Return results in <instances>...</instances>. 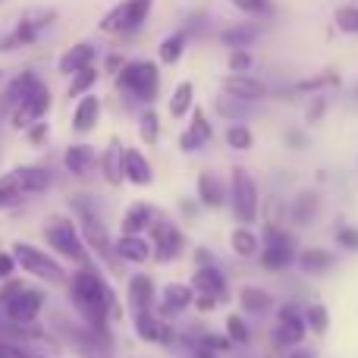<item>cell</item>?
Returning <instances> with one entry per match:
<instances>
[{"label":"cell","instance_id":"cell-1","mask_svg":"<svg viewBox=\"0 0 358 358\" xmlns=\"http://www.w3.org/2000/svg\"><path fill=\"white\" fill-rule=\"evenodd\" d=\"M69 302H73L76 315L82 324H88L92 330H98L101 336H110V324L123 317V305H120L113 286L107 283V277L94 264L76 267V273L69 277Z\"/></svg>","mask_w":358,"mask_h":358},{"label":"cell","instance_id":"cell-2","mask_svg":"<svg viewBox=\"0 0 358 358\" xmlns=\"http://www.w3.org/2000/svg\"><path fill=\"white\" fill-rule=\"evenodd\" d=\"M73 210H76V217H79L76 223H79L82 242L88 245V252L98 255V261L110 273H120V258H117V252H113V239H110V233H107L104 220L94 214L92 201H88V198H73Z\"/></svg>","mask_w":358,"mask_h":358},{"label":"cell","instance_id":"cell-3","mask_svg":"<svg viewBox=\"0 0 358 358\" xmlns=\"http://www.w3.org/2000/svg\"><path fill=\"white\" fill-rule=\"evenodd\" d=\"M113 82H117V92H123L126 98L151 107L161 94V66L155 60H126Z\"/></svg>","mask_w":358,"mask_h":358},{"label":"cell","instance_id":"cell-4","mask_svg":"<svg viewBox=\"0 0 358 358\" xmlns=\"http://www.w3.org/2000/svg\"><path fill=\"white\" fill-rule=\"evenodd\" d=\"M44 239H48V245L54 248L60 258L73 261L76 267L92 264V252H88V245L82 242L79 223H76L73 217H63V214L48 217V220H44Z\"/></svg>","mask_w":358,"mask_h":358},{"label":"cell","instance_id":"cell-5","mask_svg":"<svg viewBox=\"0 0 358 358\" xmlns=\"http://www.w3.org/2000/svg\"><path fill=\"white\" fill-rule=\"evenodd\" d=\"M229 198L227 208L233 214L236 223H245V227H255L261 217V192H258V179L248 173L245 167H233L229 170Z\"/></svg>","mask_w":358,"mask_h":358},{"label":"cell","instance_id":"cell-6","mask_svg":"<svg viewBox=\"0 0 358 358\" xmlns=\"http://www.w3.org/2000/svg\"><path fill=\"white\" fill-rule=\"evenodd\" d=\"M54 336L66 340V346H73L79 358H113V336H101L82 321L54 317Z\"/></svg>","mask_w":358,"mask_h":358},{"label":"cell","instance_id":"cell-7","mask_svg":"<svg viewBox=\"0 0 358 358\" xmlns=\"http://www.w3.org/2000/svg\"><path fill=\"white\" fill-rule=\"evenodd\" d=\"M54 19H57V10H50V6H31V10H25L13 22V29L6 35H0V54H13V50L38 44L44 31L54 25Z\"/></svg>","mask_w":358,"mask_h":358},{"label":"cell","instance_id":"cell-8","mask_svg":"<svg viewBox=\"0 0 358 358\" xmlns=\"http://www.w3.org/2000/svg\"><path fill=\"white\" fill-rule=\"evenodd\" d=\"M10 252H13V258H16V267H22L29 277L41 280V283H48V286H66L69 283L66 267H63L54 255L44 252V248L31 245V242H16Z\"/></svg>","mask_w":358,"mask_h":358},{"label":"cell","instance_id":"cell-9","mask_svg":"<svg viewBox=\"0 0 358 358\" xmlns=\"http://www.w3.org/2000/svg\"><path fill=\"white\" fill-rule=\"evenodd\" d=\"M151 10H155V0H120L117 6H110V10L101 16L98 29L104 31V35L129 38L145 29Z\"/></svg>","mask_w":358,"mask_h":358},{"label":"cell","instance_id":"cell-10","mask_svg":"<svg viewBox=\"0 0 358 358\" xmlns=\"http://www.w3.org/2000/svg\"><path fill=\"white\" fill-rule=\"evenodd\" d=\"M148 239H151V261H157V264H173L189 248V236L182 233V227L173 223L170 217H164L161 210H157V217L148 227Z\"/></svg>","mask_w":358,"mask_h":358},{"label":"cell","instance_id":"cell-11","mask_svg":"<svg viewBox=\"0 0 358 358\" xmlns=\"http://www.w3.org/2000/svg\"><path fill=\"white\" fill-rule=\"evenodd\" d=\"M273 315H277V327H273V346L277 349H299L305 340H308V327H305L302 321V305L299 302H283L273 308Z\"/></svg>","mask_w":358,"mask_h":358},{"label":"cell","instance_id":"cell-12","mask_svg":"<svg viewBox=\"0 0 358 358\" xmlns=\"http://www.w3.org/2000/svg\"><path fill=\"white\" fill-rule=\"evenodd\" d=\"M44 302H48V292L25 283L16 296L0 305V317L10 324H38V317H41V311H44Z\"/></svg>","mask_w":358,"mask_h":358},{"label":"cell","instance_id":"cell-13","mask_svg":"<svg viewBox=\"0 0 358 358\" xmlns=\"http://www.w3.org/2000/svg\"><path fill=\"white\" fill-rule=\"evenodd\" d=\"M132 327L136 336L148 346H161V349H173L179 343V330L173 327V321L161 317L157 311H142V315H132Z\"/></svg>","mask_w":358,"mask_h":358},{"label":"cell","instance_id":"cell-14","mask_svg":"<svg viewBox=\"0 0 358 358\" xmlns=\"http://www.w3.org/2000/svg\"><path fill=\"white\" fill-rule=\"evenodd\" d=\"M50 104H54V94H50V88L44 85V82H38V85L31 88V92L16 104V110L10 113V126H13V129H29V126L41 123V120L48 117Z\"/></svg>","mask_w":358,"mask_h":358},{"label":"cell","instance_id":"cell-15","mask_svg":"<svg viewBox=\"0 0 358 358\" xmlns=\"http://www.w3.org/2000/svg\"><path fill=\"white\" fill-rule=\"evenodd\" d=\"M210 142H214V123H210V117L201 107H192L189 123L179 132V151H182V155H198V151Z\"/></svg>","mask_w":358,"mask_h":358},{"label":"cell","instance_id":"cell-16","mask_svg":"<svg viewBox=\"0 0 358 358\" xmlns=\"http://www.w3.org/2000/svg\"><path fill=\"white\" fill-rule=\"evenodd\" d=\"M220 92L229 94V98L258 104V101H264L267 94H271V88L261 79H255L252 73H227V76H220Z\"/></svg>","mask_w":358,"mask_h":358},{"label":"cell","instance_id":"cell-17","mask_svg":"<svg viewBox=\"0 0 358 358\" xmlns=\"http://www.w3.org/2000/svg\"><path fill=\"white\" fill-rule=\"evenodd\" d=\"M296 267H299V273H305L311 280L327 277L336 267V252L327 245H305L296 252Z\"/></svg>","mask_w":358,"mask_h":358},{"label":"cell","instance_id":"cell-18","mask_svg":"<svg viewBox=\"0 0 358 358\" xmlns=\"http://www.w3.org/2000/svg\"><path fill=\"white\" fill-rule=\"evenodd\" d=\"M157 305V286L148 273H132L126 280V308L129 315H142V311H155Z\"/></svg>","mask_w":358,"mask_h":358},{"label":"cell","instance_id":"cell-19","mask_svg":"<svg viewBox=\"0 0 358 358\" xmlns=\"http://www.w3.org/2000/svg\"><path fill=\"white\" fill-rule=\"evenodd\" d=\"M192 299H195V289H192L189 283H167L161 292H157L155 311L161 317H167V321H173V317L185 315V311L192 308Z\"/></svg>","mask_w":358,"mask_h":358},{"label":"cell","instance_id":"cell-20","mask_svg":"<svg viewBox=\"0 0 358 358\" xmlns=\"http://www.w3.org/2000/svg\"><path fill=\"white\" fill-rule=\"evenodd\" d=\"M195 198L204 210H223L229 198V185L223 182L214 170H201L195 179Z\"/></svg>","mask_w":358,"mask_h":358},{"label":"cell","instance_id":"cell-21","mask_svg":"<svg viewBox=\"0 0 358 358\" xmlns=\"http://www.w3.org/2000/svg\"><path fill=\"white\" fill-rule=\"evenodd\" d=\"M236 302H239V311L245 317H267L273 308H277V299H273L271 289L258 283H242L239 292H236Z\"/></svg>","mask_w":358,"mask_h":358},{"label":"cell","instance_id":"cell-22","mask_svg":"<svg viewBox=\"0 0 358 358\" xmlns=\"http://www.w3.org/2000/svg\"><path fill=\"white\" fill-rule=\"evenodd\" d=\"M189 286L195 292H210V296H217L220 302H229V299H233V292H229V280H227V273H223L220 264L195 267L192 277H189Z\"/></svg>","mask_w":358,"mask_h":358},{"label":"cell","instance_id":"cell-23","mask_svg":"<svg viewBox=\"0 0 358 358\" xmlns=\"http://www.w3.org/2000/svg\"><path fill=\"white\" fill-rule=\"evenodd\" d=\"M63 167L69 170L76 179H88L98 173V151L88 142H76L63 151Z\"/></svg>","mask_w":358,"mask_h":358},{"label":"cell","instance_id":"cell-24","mask_svg":"<svg viewBox=\"0 0 358 358\" xmlns=\"http://www.w3.org/2000/svg\"><path fill=\"white\" fill-rule=\"evenodd\" d=\"M296 252H299L296 242H286V245H261L255 261H258V267L267 273H286L296 267Z\"/></svg>","mask_w":358,"mask_h":358},{"label":"cell","instance_id":"cell-25","mask_svg":"<svg viewBox=\"0 0 358 358\" xmlns=\"http://www.w3.org/2000/svg\"><path fill=\"white\" fill-rule=\"evenodd\" d=\"M41 82V76L38 73H31V69H25V73H19L16 79H10L3 85V92H0V120L3 117H10L13 110H16V104L25 98V94L31 92V88Z\"/></svg>","mask_w":358,"mask_h":358},{"label":"cell","instance_id":"cell-26","mask_svg":"<svg viewBox=\"0 0 358 358\" xmlns=\"http://www.w3.org/2000/svg\"><path fill=\"white\" fill-rule=\"evenodd\" d=\"M13 182L22 189V195H41V192H48L50 185H54V173H50L48 167H41V164H25V167H16L10 170Z\"/></svg>","mask_w":358,"mask_h":358},{"label":"cell","instance_id":"cell-27","mask_svg":"<svg viewBox=\"0 0 358 358\" xmlns=\"http://www.w3.org/2000/svg\"><path fill=\"white\" fill-rule=\"evenodd\" d=\"M155 217H157V208L151 201H132L129 208L123 210V220H120V236H145Z\"/></svg>","mask_w":358,"mask_h":358},{"label":"cell","instance_id":"cell-28","mask_svg":"<svg viewBox=\"0 0 358 358\" xmlns=\"http://www.w3.org/2000/svg\"><path fill=\"white\" fill-rule=\"evenodd\" d=\"M123 179L129 185H138V189L155 182V167H151V161L145 157V151L123 148Z\"/></svg>","mask_w":358,"mask_h":358},{"label":"cell","instance_id":"cell-29","mask_svg":"<svg viewBox=\"0 0 358 358\" xmlns=\"http://www.w3.org/2000/svg\"><path fill=\"white\" fill-rule=\"evenodd\" d=\"M98 123H101V98L94 92H88L73 107V132L76 136H88L92 129H98Z\"/></svg>","mask_w":358,"mask_h":358},{"label":"cell","instance_id":"cell-30","mask_svg":"<svg viewBox=\"0 0 358 358\" xmlns=\"http://www.w3.org/2000/svg\"><path fill=\"white\" fill-rule=\"evenodd\" d=\"M94 60H98V48H94L92 41H79V44H73V48H66L60 54V60H57V73L73 76V73H79V69L94 66Z\"/></svg>","mask_w":358,"mask_h":358},{"label":"cell","instance_id":"cell-31","mask_svg":"<svg viewBox=\"0 0 358 358\" xmlns=\"http://www.w3.org/2000/svg\"><path fill=\"white\" fill-rule=\"evenodd\" d=\"M317 208H321V195L315 189H302L289 204H286V220L292 227H308L317 217Z\"/></svg>","mask_w":358,"mask_h":358},{"label":"cell","instance_id":"cell-32","mask_svg":"<svg viewBox=\"0 0 358 358\" xmlns=\"http://www.w3.org/2000/svg\"><path fill=\"white\" fill-rule=\"evenodd\" d=\"M98 173L104 176L107 185H123V142L120 138H110L107 148L98 155Z\"/></svg>","mask_w":358,"mask_h":358},{"label":"cell","instance_id":"cell-33","mask_svg":"<svg viewBox=\"0 0 358 358\" xmlns=\"http://www.w3.org/2000/svg\"><path fill=\"white\" fill-rule=\"evenodd\" d=\"M113 252L126 264H148L151 261V239L148 236H117L113 239Z\"/></svg>","mask_w":358,"mask_h":358},{"label":"cell","instance_id":"cell-34","mask_svg":"<svg viewBox=\"0 0 358 358\" xmlns=\"http://www.w3.org/2000/svg\"><path fill=\"white\" fill-rule=\"evenodd\" d=\"M229 248H233L236 258L242 261H255L261 252V236L255 227H245V223H236L233 233H229Z\"/></svg>","mask_w":358,"mask_h":358},{"label":"cell","instance_id":"cell-35","mask_svg":"<svg viewBox=\"0 0 358 358\" xmlns=\"http://www.w3.org/2000/svg\"><path fill=\"white\" fill-rule=\"evenodd\" d=\"M189 31L185 29H176V31H170L167 38H164L161 44H157V60L164 63V66H176L179 60L185 57V48H189Z\"/></svg>","mask_w":358,"mask_h":358},{"label":"cell","instance_id":"cell-36","mask_svg":"<svg viewBox=\"0 0 358 358\" xmlns=\"http://www.w3.org/2000/svg\"><path fill=\"white\" fill-rule=\"evenodd\" d=\"M261 38V25H248V22H233L220 31V44L223 48H252Z\"/></svg>","mask_w":358,"mask_h":358},{"label":"cell","instance_id":"cell-37","mask_svg":"<svg viewBox=\"0 0 358 358\" xmlns=\"http://www.w3.org/2000/svg\"><path fill=\"white\" fill-rule=\"evenodd\" d=\"M302 321L308 327V336H324L330 330V308L321 299H311L302 305Z\"/></svg>","mask_w":358,"mask_h":358},{"label":"cell","instance_id":"cell-38","mask_svg":"<svg viewBox=\"0 0 358 358\" xmlns=\"http://www.w3.org/2000/svg\"><path fill=\"white\" fill-rule=\"evenodd\" d=\"M252 107L255 104H248V101H239V98H229V94H217V101H214V110H217V117H223L227 123H245L248 117H252Z\"/></svg>","mask_w":358,"mask_h":358},{"label":"cell","instance_id":"cell-39","mask_svg":"<svg viewBox=\"0 0 358 358\" xmlns=\"http://www.w3.org/2000/svg\"><path fill=\"white\" fill-rule=\"evenodd\" d=\"M192 107H195V85L185 79V82H179V85L173 88L167 110H170V117L173 120H185L192 113Z\"/></svg>","mask_w":358,"mask_h":358},{"label":"cell","instance_id":"cell-40","mask_svg":"<svg viewBox=\"0 0 358 358\" xmlns=\"http://www.w3.org/2000/svg\"><path fill=\"white\" fill-rule=\"evenodd\" d=\"M223 334H227V340L233 343V346H239V349L252 343V327H248V317L242 315V311L227 315V321H223Z\"/></svg>","mask_w":358,"mask_h":358},{"label":"cell","instance_id":"cell-41","mask_svg":"<svg viewBox=\"0 0 358 358\" xmlns=\"http://www.w3.org/2000/svg\"><path fill=\"white\" fill-rule=\"evenodd\" d=\"M324 88H340V73L327 69V73H321V76L302 79V82L292 85V92H299V94H324Z\"/></svg>","mask_w":358,"mask_h":358},{"label":"cell","instance_id":"cell-42","mask_svg":"<svg viewBox=\"0 0 358 358\" xmlns=\"http://www.w3.org/2000/svg\"><path fill=\"white\" fill-rule=\"evenodd\" d=\"M223 142L229 151H252L255 148V132L248 129V123H229L223 132Z\"/></svg>","mask_w":358,"mask_h":358},{"label":"cell","instance_id":"cell-43","mask_svg":"<svg viewBox=\"0 0 358 358\" xmlns=\"http://www.w3.org/2000/svg\"><path fill=\"white\" fill-rule=\"evenodd\" d=\"M138 138H142L145 145L161 142V113H157L155 107H145V110L138 113Z\"/></svg>","mask_w":358,"mask_h":358},{"label":"cell","instance_id":"cell-44","mask_svg":"<svg viewBox=\"0 0 358 358\" xmlns=\"http://www.w3.org/2000/svg\"><path fill=\"white\" fill-rule=\"evenodd\" d=\"M69 79H73V82H69L66 94H69V98H76V101H79L82 94H88L94 85H98L101 73H98V69H94V66H88V69H79V73H73V76H69Z\"/></svg>","mask_w":358,"mask_h":358},{"label":"cell","instance_id":"cell-45","mask_svg":"<svg viewBox=\"0 0 358 358\" xmlns=\"http://www.w3.org/2000/svg\"><path fill=\"white\" fill-rule=\"evenodd\" d=\"M22 201H25V195H22V189L13 182V176L10 173L0 176V210H13Z\"/></svg>","mask_w":358,"mask_h":358},{"label":"cell","instance_id":"cell-46","mask_svg":"<svg viewBox=\"0 0 358 358\" xmlns=\"http://www.w3.org/2000/svg\"><path fill=\"white\" fill-rule=\"evenodd\" d=\"M334 25L343 35H358V6L355 3H343L334 13Z\"/></svg>","mask_w":358,"mask_h":358},{"label":"cell","instance_id":"cell-47","mask_svg":"<svg viewBox=\"0 0 358 358\" xmlns=\"http://www.w3.org/2000/svg\"><path fill=\"white\" fill-rule=\"evenodd\" d=\"M334 239H336V245H340L346 255H358V227L340 220L334 227Z\"/></svg>","mask_w":358,"mask_h":358},{"label":"cell","instance_id":"cell-48","mask_svg":"<svg viewBox=\"0 0 358 358\" xmlns=\"http://www.w3.org/2000/svg\"><path fill=\"white\" fill-rule=\"evenodd\" d=\"M252 66H255V57H252V50L248 48H233L227 54V69L229 73H252Z\"/></svg>","mask_w":358,"mask_h":358},{"label":"cell","instance_id":"cell-49","mask_svg":"<svg viewBox=\"0 0 358 358\" xmlns=\"http://www.w3.org/2000/svg\"><path fill=\"white\" fill-rule=\"evenodd\" d=\"M198 343H201V346H208V349H214L217 355H223V352H229V349H233V343L227 340V334H214V330L198 334Z\"/></svg>","mask_w":358,"mask_h":358},{"label":"cell","instance_id":"cell-50","mask_svg":"<svg viewBox=\"0 0 358 358\" xmlns=\"http://www.w3.org/2000/svg\"><path fill=\"white\" fill-rule=\"evenodd\" d=\"M229 3L239 13H245V16H267V13L273 10L271 0H229Z\"/></svg>","mask_w":358,"mask_h":358},{"label":"cell","instance_id":"cell-51","mask_svg":"<svg viewBox=\"0 0 358 358\" xmlns=\"http://www.w3.org/2000/svg\"><path fill=\"white\" fill-rule=\"evenodd\" d=\"M220 305L223 302L217 296H210V292H195V299H192V311H198V315H214Z\"/></svg>","mask_w":358,"mask_h":358},{"label":"cell","instance_id":"cell-52","mask_svg":"<svg viewBox=\"0 0 358 358\" xmlns=\"http://www.w3.org/2000/svg\"><path fill=\"white\" fill-rule=\"evenodd\" d=\"M324 113H327V98H324V94H311L308 107H305V120L315 126V123H321L324 120Z\"/></svg>","mask_w":358,"mask_h":358},{"label":"cell","instance_id":"cell-53","mask_svg":"<svg viewBox=\"0 0 358 358\" xmlns=\"http://www.w3.org/2000/svg\"><path fill=\"white\" fill-rule=\"evenodd\" d=\"M0 358H50V355L31 352V349H25V346H16V343H3V340H0Z\"/></svg>","mask_w":358,"mask_h":358},{"label":"cell","instance_id":"cell-54","mask_svg":"<svg viewBox=\"0 0 358 358\" xmlns=\"http://www.w3.org/2000/svg\"><path fill=\"white\" fill-rule=\"evenodd\" d=\"M25 132H29V142H31V145H44V142H48V136H50V126L41 120V123L29 126Z\"/></svg>","mask_w":358,"mask_h":358},{"label":"cell","instance_id":"cell-55","mask_svg":"<svg viewBox=\"0 0 358 358\" xmlns=\"http://www.w3.org/2000/svg\"><path fill=\"white\" fill-rule=\"evenodd\" d=\"M192 261H195V267H204V264H217L214 252H210L208 245H195V248H192Z\"/></svg>","mask_w":358,"mask_h":358},{"label":"cell","instance_id":"cell-56","mask_svg":"<svg viewBox=\"0 0 358 358\" xmlns=\"http://www.w3.org/2000/svg\"><path fill=\"white\" fill-rule=\"evenodd\" d=\"M283 142L289 145V148H296V151H302V148H308V136H305L302 129H289L283 136Z\"/></svg>","mask_w":358,"mask_h":358},{"label":"cell","instance_id":"cell-57","mask_svg":"<svg viewBox=\"0 0 358 358\" xmlns=\"http://www.w3.org/2000/svg\"><path fill=\"white\" fill-rule=\"evenodd\" d=\"M13 271H16V258H13V252H0V280H10Z\"/></svg>","mask_w":358,"mask_h":358},{"label":"cell","instance_id":"cell-58","mask_svg":"<svg viewBox=\"0 0 358 358\" xmlns=\"http://www.w3.org/2000/svg\"><path fill=\"white\" fill-rule=\"evenodd\" d=\"M123 57H120V54H107V60H104V69H107V73H110V76H117L120 73V69H123Z\"/></svg>","mask_w":358,"mask_h":358},{"label":"cell","instance_id":"cell-59","mask_svg":"<svg viewBox=\"0 0 358 358\" xmlns=\"http://www.w3.org/2000/svg\"><path fill=\"white\" fill-rule=\"evenodd\" d=\"M198 208H201V204H198V198H195V201H192V198H182V201H179V210H182L189 220L198 214Z\"/></svg>","mask_w":358,"mask_h":358},{"label":"cell","instance_id":"cell-60","mask_svg":"<svg viewBox=\"0 0 358 358\" xmlns=\"http://www.w3.org/2000/svg\"><path fill=\"white\" fill-rule=\"evenodd\" d=\"M286 358H315V355H311L308 349L299 346V349H289V352H286Z\"/></svg>","mask_w":358,"mask_h":358},{"label":"cell","instance_id":"cell-61","mask_svg":"<svg viewBox=\"0 0 358 358\" xmlns=\"http://www.w3.org/2000/svg\"><path fill=\"white\" fill-rule=\"evenodd\" d=\"M355 98H358V82H355Z\"/></svg>","mask_w":358,"mask_h":358},{"label":"cell","instance_id":"cell-62","mask_svg":"<svg viewBox=\"0 0 358 358\" xmlns=\"http://www.w3.org/2000/svg\"><path fill=\"white\" fill-rule=\"evenodd\" d=\"M182 358H195V355H189V352H185V355H182Z\"/></svg>","mask_w":358,"mask_h":358}]
</instances>
